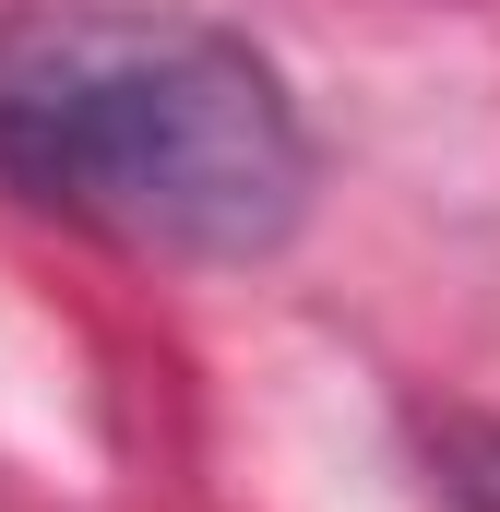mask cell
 I'll use <instances>...</instances> for the list:
<instances>
[{"mask_svg": "<svg viewBox=\"0 0 500 512\" xmlns=\"http://www.w3.org/2000/svg\"><path fill=\"white\" fill-rule=\"evenodd\" d=\"M0 191L155 262H262L310 215V120L286 72L215 12L12 0Z\"/></svg>", "mask_w": 500, "mask_h": 512, "instance_id": "cell-1", "label": "cell"}]
</instances>
